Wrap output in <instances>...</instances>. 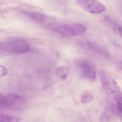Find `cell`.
<instances>
[{
    "label": "cell",
    "instance_id": "cell-2",
    "mask_svg": "<svg viewBox=\"0 0 122 122\" xmlns=\"http://www.w3.org/2000/svg\"><path fill=\"white\" fill-rule=\"evenodd\" d=\"M52 29L65 37H75L83 35L86 31V27L80 23H57L52 25Z\"/></svg>",
    "mask_w": 122,
    "mask_h": 122
},
{
    "label": "cell",
    "instance_id": "cell-4",
    "mask_svg": "<svg viewBox=\"0 0 122 122\" xmlns=\"http://www.w3.org/2000/svg\"><path fill=\"white\" fill-rule=\"evenodd\" d=\"M77 4L86 11L98 14L105 12L107 9V6L98 0H76Z\"/></svg>",
    "mask_w": 122,
    "mask_h": 122
},
{
    "label": "cell",
    "instance_id": "cell-7",
    "mask_svg": "<svg viewBox=\"0 0 122 122\" xmlns=\"http://www.w3.org/2000/svg\"><path fill=\"white\" fill-rule=\"evenodd\" d=\"M24 14H26L28 17H29L32 20L37 21V22H39V23L44 22L47 19V16L45 14L40 13V12H37V11H26L24 12Z\"/></svg>",
    "mask_w": 122,
    "mask_h": 122
},
{
    "label": "cell",
    "instance_id": "cell-12",
    "mask_svg": "<svg viewBox=\"0 0 122 122\" xmlns=\"http://www.w3.org/2000/svg\"><path fill=\"white\" fill-rule=\"evenodd\" d=\"M110 117L107 113H103L100 118V122H110Z\"/></svg>",
    "mask_w": 122,
    "mask_h": 122
},
{
    "label": "cell",
    "instance_id": "cell-13",
    "mask_svg": "<svg viewBox=\"0 0 122 122\" xmlns=\"http://www.w3.org/2000/svg\"><path fill=\"white\" fill-rule=\"evenodd\" d=\"M5 107V103H4V97L0 93V109H2Z\"/></svg>",
    "mask_w": 122,
    "mask_h": 122
},
{
    "label": "cell",
    "instance_id": "cell-11",
    "mask_svg": "<svg viewBox=\"0 0 122 122\" xmlns=\"http://www.w3.org/2000/svg\"><path fill=\"white\" fill-rule=\"evenodd\" d=\"M8 74H9L8 69L3 65L0 64V77H4V76H6Z\"/></svg>",
    "mask_w": 122,
    "mask_h": 122
},
{
    "label": "cell",
    "instance_id": "cell-9",
    "mask_svg": "<svg viewBox=\"0 0 122 122\" xmlns=\"http://www.w3.org/2000/svg\"><path fill=\"white\" fill-rule=\"evenodd\" d=\"M0 122H24V120L19 117L0 114Z\"/></svg>",
    "mask_w": 122,
    "mask_h": 122
},
{
    "label": "cell",
    "instance_id": "cell-10",
    "mask_svg": "<svg viewBox=\"0 0 122 122\" xmlns=\"http://www.w3.org/2000/svg\"><path fill=\"white\" fill-rule=\"evenodd\" d=\"M94 99V96L89 92H84L81 96V102L82 104L91 103Z\"/></svg>",
    "mask_w": 122,
    "mask_h": 122
},
{
    "label": "cell",
    "instance_id": "cell-14",
    "mask_svg": "<svg viewBox=\"0 0 122 122\" xmlns=\"http://www.w3.org/2000/svg\"><path fill=\"white\" fill-rule=\"evenodd\" d=\"M0 46H1V44H0Z\"/></svg>",
    "mask_w": 122,
    "mask_h": 122
},
{
    "label": "cell",
    "instance_id": "cell-5",
    "mask_svg": "<svg viewBox=\"0 0 122 122\" xmlns=\"http://www.w3.org/2000/svg\"><path fill=\"white\" fill-rule=\"evenodd\" d=\"M5 107H8L14 111H20L23 109L26 104V99L17 94H9L4 97Z\"/></svg>",
    "mask_w": 122,
    "mask_h": 122
},
{
    "label": "cell",
    "instance_id": "cell-8",
    "mask_svg": "<svg viewBox=\"0 0 122 122\" xmlns=\"http://www.w3.org/2000/svg\"><path fill=\"white\" fill-rule=\"evenodd\" d=\"M69 72H70V70L67 66H61L56 69L55 75L59 79L65 80L68 77Z\"/></svg>",
    "mask_w": 122,
    "mask_h": 122
},
{
    "label": "cell",
    "instance_id": "cell-1",
    "mask_svg": "<svg viewBox=\"0 0 122 122\" xmlns=\"http://www.w3.org/2000/svg\"><path fill=\"white\" fill-rule=\"evenodd\" d=\"M99 74L102 86L113 104L122 105V92L118 83L112 76L104 71H100Z\"/></svg>",
    "mask_w": 122,
    "mask_h": 122
},
{
    "label": "cell",
    "instance_id": "cell-3",
    "mask_svg": "<svg viewBox=\"0 0 122 122\" xmlns=\"http://www.w3.org/2000/svg\"><path fill=\"white\" fill-rule=\"evenodd\" d=\"M0 48L5 51L19 54L29 51L31 47L30 44L24 40L14 39L4 44H1Z\"/></svg>",
    "mask_w": 122,
    "mask_h": 122
},
{
    "label": "cell",
    "instance_id": "cell-6",
    "mask_svg": "<svg viewBox=\"0 0 122 122\" xmlns=\"http://www.w3.org/2000/svg\"><path fill=\"white\" fill-rule=\"evenodd\" d=\"M77 66L81 76L91 80H95L97 73L92 65L86 60H80L77 62Z\"/></svg>",
    "mask_w": 122,
    "mask_h": 122
}]
</instances>
